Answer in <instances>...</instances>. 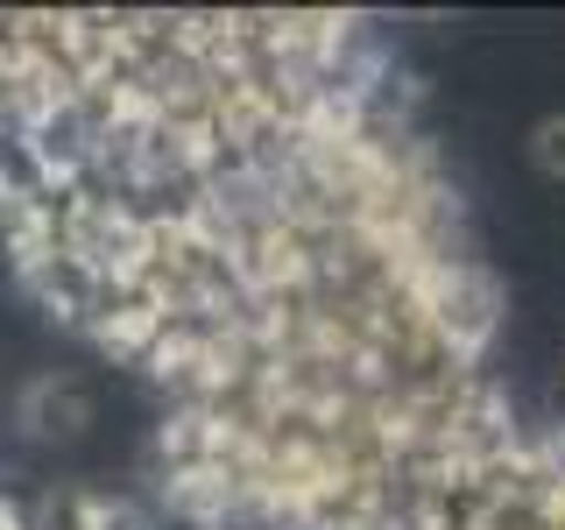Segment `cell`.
Masks as SVG:
<instances>
[{
    "instance_id": "obj_1",
    "label": "cell",
    "mask_w": 565,
    "mask_h": 530,
    "mask_svg": "<svg viewBox=\"0 0 565 530\" xmlns=\"http://www.w3.org/2000/svg\"><path fill=\"white\" fill-rule=\"evenodd\" d=\"M29 530H149V517L114 488H85V481H57L35 495Z\"/></svg>"
},
{
    "instance_id": "obj_2",
    "label": "cell",
    "mask_w": 565,
    "mask_h": 530,
    "mask_svg": "<svg viewBox=\"0 0 565 530\" xmlns=\"http://www.w3.org/2000/svg\"><path fill=\"white\" fill-rule=\"evenodd\" d=\"M14 417H22V432L43 438V446H78L85 424H93V396L71 375H35L29 396L14 403Z\"/></svg>"
},
{
    "instance_id": "obj_3",
    "label": "cell",
    "mask_w": 565,
    "mask_h": 530,
    "mask_svg": "<svg viewBox=\"0 0 565 530\" xmlns=\"http://www.w3.org/2000/svg\"><path fill=\"white\" fill-rule=\"evenodd\" d=\"M523 156L537 163L544 177H558L565 184V114H544V120H530V135H523Z\"/></svg>"
}]
</instances>
